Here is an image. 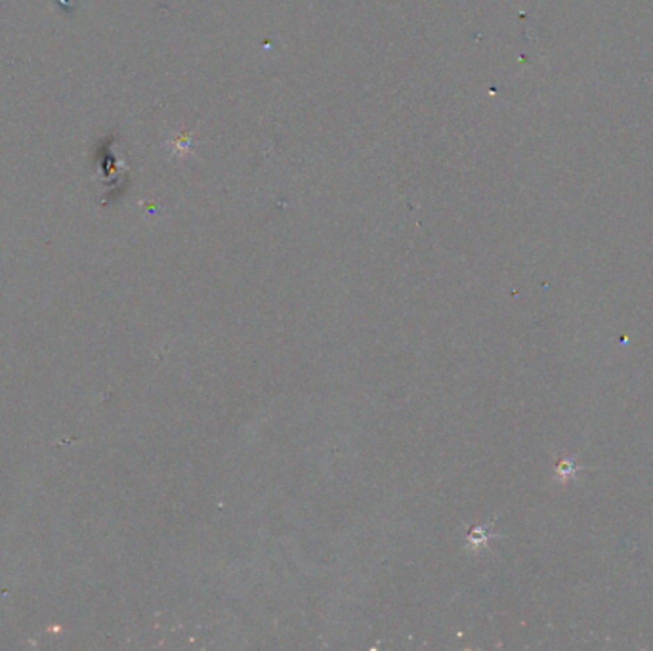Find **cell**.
<instances>
[{"instance_id":"obj_1","label":"cell","mask_w":653,"mask_h":651,"mask_svg":"<svg viewBox=\"0 0 653 651\" xmlns=\"http://www.w3.org/2000/svg\"><path fill=\"white\" fill-rule=\"evenodd\" d=\"M579 470H583V468L577 466L575 462H571V460H561L560 464H558V468H556V472H558V475H560L561 480H568L569 475H573L575 472H579Z\"/></svg>"}]
</instances>
